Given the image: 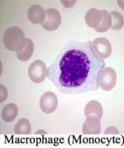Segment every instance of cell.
I'll return each mask as SVG.
<instances>
[{"mask_svg":"<svg viewBox=\"0 0 124 148\" xmlns=\"http://www.w3.org/2000/svg\"><path fill=\"white\" fill-rule=\"evenodd\" d=\"M104 67L105 62L95 55L90 41L72 42L63 47L47 67V77L66 94L96 91Z\"/></svg>","mask_w":124,"mask_h":148,"instance_id":"6da1fadb","label":"cell"},{"mask_svg":"<svg viewBox=\"0 0 124 148\" xmlns=\"http://www.w3.org/2000/svg\"><path fill=\"white\" fill-rule=\"evenodd\" d=\"M3 42L7 49L18 53L25 47L26 38L20 27H10L7 28L3 34Z\"/></svg>","mask_w":124,"mask_h":148,"instance_id":"7a4b0ae2","label":"cell"},{"mask_svg":"<svg viewBox=\"0 0 124 148\" xmlns=\"http://www.w3.org/2000/svg\"><path fill=\"white\" fill-rule=\"evenodd\" d=\"M27 74L30 80L34 83H41L47 77L48 70L45 62L41 60H36L29 66Z\"/></svg>","mask_w":124,"mask_h":148,"instance_id":"3957f363","label":"cell"},{"mask_svg":"<svg viewBox=\"0 0 124 148\" xmlns=\"http://www.w3.org/2000/svg\"><path fill=\"white\" fill-rule=\"evenodd\" d=\"M117 83V73L110 67H104L98 77V86L104 91H111Z\"/></svg>","mask_w":124,"mask_h":148,"instance_id":"277c9868","label":"cell"},{"mask_svg":"<svg viewBox=\"0 0 124 148\" xmlns=\"http://www.w3.org/2000/svg\"><path fill=\"white\" fill-rule=\"evenodd\" d=\"M93 50L95 55L100 59L108 58L112 52L110 42L105 38H97L92 42Z\"/></svg>","mask_w":124,"mask_h":148,"instance_id":"5b68a950","label":"cell"},{"mask_svg":"<svg viewBox=\"0 0 124 148\" xmlns=\"http://www.w3.org/2000/svg\"><path fill=\"white\" fill-rule=\"evenodd\" d=\"M46 18L41 23V27L46 31H55L60 27L61 23V16L60 12L53 8H47L46 10Z\"/></svg>","mask_w":124,"mask_h":148,"instance_id":"8992f818","label":"cell"},{"mask_svg":"<svg viewBox=\"0 0 124 148\" xmlns=\"http://www.w3.org/2000/svg\"><path fill=\"white\" fill-rule=\"evenodd\" d=\"M40 108L45 114L53 112L58 106V99L56 95L52 92H46L40 98Z\"/></svg>","mask_w":124,"mask_h":148,"instance_id":"52a82bcc","label":"cell"},{"mask_svg":"<svg viewBox=\"0 0 124 148\" xmlns=\"http://www.w3.org/2000/svg\"><path fill=\"white\" fill-rule=\"evenodd\" d=\"M101 131L100 119L96 116H89L83 123L82 132L85 135H98Z\"/></svg>","mask_w":124,"mask_h":148,"instance_id":"ba28073f","label":"cell"},{"mask_svg":"<svg viewBox=\"0 0 124 148\" xmlns=\"http://www.w3.org/2000/svg\"><path fill=\"white\" fill-rule=\"evenodd\" d=\"M46 18V10L38 4H34L29 8L27 18L33 24H41Z\"/></svg>","mask_w":124,"mask_h":148,"instance_id":"9c48e42d","label":"cell"},{"mask_svg":"<svg viewBox=\"0 0 124 148\" xmlns=\"http://www.w3.org/2000/svg\"><path fill=\"white\" fill-rule=\"evenodd\" d=\"M103 19V14L101 10H98L96 8L89 9L85 16V21L86 24L89 27L94 28V30L99 27Z\"/></svg>","mask_w":124,"mask_h":148,"instance_id":"30bf717a","label":"cell"},{"mask_svg":"<svg viewBox=\"0 0 124 148\" xmlns=\"http://www.w3.org/2000/svg\"><path fill=\"white\" fill-rule=\"evenodd\" d=\"M84 112L86 117L89 116H96L99 119H101L103 116L104 111L100 102H98L96 100H92L86 104Z\"/></svg>","mask_w":124,"mask_h":148,"instance_id":"8fae6325","label":"cell"},{"mask_svg":"<svg viewBox=\"0 0 124 148\" xmlns=\"http://www.w3.org/2000/svg\"><path fill=\"white\" fill-rule=\"evenodd\" d=\"M18 112V109L16 104L14 103H8L3 107L2 112H1V116L3 121L5 122H11L13 121Z\"/></svg>","mask_w":124,"mask_h":148,"instance_id":"7c38bea8","label":"cell"},{"mask_svg":"<svg viewBox=\"0 0 124 148\" xmlns=\"http://www.w3.org/2000/svg\"><path fill=\"white\" fill-rule=\"evenodd\" d=\"M34 53V43L30 38H26V42L25 47L22 51L17 53V58L18 60L22 62H26L28 61L33 56Z\"/></svg>","mask_w":124,"mask_h":148,"instance_id":"4fadbf2b","label":"cell"},{"mask_svg":"<svg viewBox=\"0 0 124 148\" xmlns=\"http://www.w3.org/2000/svg\"><path fill=\"white\" fill-rule=\"evenodd\" d=\"M31 123L26 118H22L14 127V132L17 135H29L31 133Z\"/></svg>","mask_w":124,"mask_h":148,"instance_id":"5bb4252c","label":"cell"},{"mask_svg":"<svg viewBox=\"0 0 124 148\" xmlns=\"http://www.w3.org/2000/svg\"><path fill=\"white\" fill-rule=\"evenodd\" d=\"M103 14V19L101 22V24L98 28L95 29L98 33H104L107 32L112 27V18L110 13H108L107 10H101Z\"/></svg>","mask_w":124,"mask_h":148,"instance_id":"9a60e30c","label":"cell"},{"mask_svg":"<svg viewBox=\"0 0 124 148\" xmlns=\"http://www.w3.org/2000/svg\"><path fill=\"white\" fill-rule=\"evenodd\" d=\"M112 18V29L120 30L124 25V18L123 15L117 11H112L110 13Z\"/></svg>","mask_w":124,"mask_h":148,"instance_id":"2e32d148","label":"cell"},{"mask_svg":"<svg viewBox=\"0 0 124 148\" xmlns=\"http://www.w3.org/2000/svg\"><path fill=\"white\" fill-rule=\"evenodd\" d=\"M0 92H1V95H0V102L3 103L5 101L7 97V90L5 86H3V84L0 85Z\"/></svg>","mask_w":124,"mask_h":148,"instance_id":"e0dca14e","label":"cell"},{"mask_svg":"<svg viewBox=\"0 0 124 148\" xmlns=\"http://www.w3.org/2000/svg\"><path fill=\"white\" fill-rule=\"evenodd\" d=\"M118 133H119V132L115 127H109L105 131L106 135H118Z\"/></svg>","mask_w":124,"mask_h":148,"instance_id":"ac0fdd59","label":"cell"},{"mask_svg":"<svg viewBox=\"0 0 124 148\" xmlns=\"http://www.w3.org/2000/svg\"><path fill=\"white\" fill-rule=\"evenodd\" d=\"M61 3L65 8H71L75 3V1H61Z\"/></svg>","mask_w":124,"mask_h":148,"instance_id":"d6986e66","label":"cell"},{"mask_svg":"<svg viewBox=\"0 0 124 148\" xmlns=\"http://www.w3.org/2000/svg\"><path fill=\"white\" fill-rule=\"evenodd\" d=\"M118 5L119 6V7L121 8L124 9V1H122V0H119V1H118Z\"/></svg>","mask_w":124,"mask_h":148,"instance_id":"ffe728a7","label":"cell"}]
</instances>
